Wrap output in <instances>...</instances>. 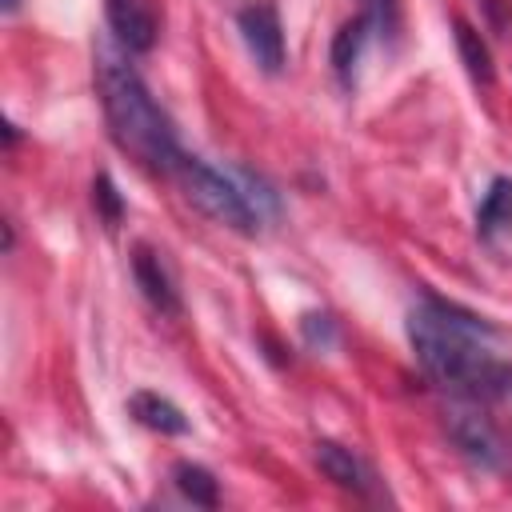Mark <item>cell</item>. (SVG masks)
<instances>
[{
	"label": "cell",
	"mask_w": 512,
	"mask_h": 512,
	"mask_svg": "<svg viewBox=\"0 0 512 512\" xmlns=\"http://www.w3.org/2000/svg\"><path fill=\"white\" fill-rule=\"evenodd\" d=\"M452 40H456V52H460V64L464 72L472 76V84H492L496 80V64H492V52L484 44V36L468 24V20H452Z\"/></svg>",
	"instance_id": "cell-12"
},
{
	"label": "cell",
	"mask_w": 512,
	"mask_h": 512,
	"mask_svg": "<svg viewBox=\"0 0 512 512\" xmlns=\"http://www.w3.org/2000/svg\"><path fill=\"white\" fill-rule=\"evenodd\" d=\"M476 236L480 240H500L512 236V176H496L488 192L480 196L476 208Z\"/></svg>",
	"instance_id": "cell-11"
},
{
	"label": "cell",
	"mask_w": 512,
	"mask_h": 512,
	"mask_svg": "<svg viewBox=\"0 0 512 512\" xmlns=\"http://www.w3.org/2000/svg\"><path fill=\"white\" fill-rule=\"evenodd\" d=\"M360 12L372 24V36H380L388 44L396 40V32H400V0H360Z\"/></svg>",
	"instance_id": "cell-15"
},
{
	"label": "cell",
	"mask_w": 512,
	"mask_h": 512,
	"mask_svg": "<svg viewBox=\"0 0 512 512\" xmlns=\"http://www.w3.org/2000/svg\"><path fill=\"white\" fill-rule=\"evenodd\" d=\"M444 432L456 444V452L480 468V472H504L508 468V440L496 428V420L488 416L484 400H468V396H448L444 404Z\"/></svg>",
	"instance_id": "cell-4"
},
{
	"label": "cell",
	"mask_w": 512,
	"mask_h": 512,
	"mask_svg": "<svg viewBox=\"0 0 512 512\" xmlns=\"http://www.w3.org/2000/svg\"><path fill=\"white\" fill-rule=\"evenodd\" d=\"M172 176L180 180L188 204H192L196 212H204L212 224L232 228V232H240V236H256V232H260V220H264V216H260L252 192H244L240 180L224 176L220 168H212L208 160H200V156H192V152H184V160L176 164Z\"/></svg>",
	"instance_id": "cell-3"
},
{
	"label": "cell",
	"mask_w": 512,
	"mask_h": 512,
	"mask_svg": "<svg viewBox=\"0 0 512 512\" xmlns=\"http://www.w3.org/2000/svg\"><path fill=\"white\" fill-rule=\"evenodd\" d=\"M236 28L244 36L248 56L256 60V68L264 76H280L288 64V48H284V24L272 0H248L236 12Z\"/></svg>",
	"instance_id": "cell-5"
},
{
	"label": "cell",
	"mask_w": 512,
	"mask_h": 512,
	"mask_svg": "<svg viewBox=\"0 0 512 512\" xmlns=\"http://www.w3.org/2000/svg\"><path fill=\"white\" fill-rule=\"evenodd\" d=\"M0 8H4V16H16L20 12V0H0Z\"/></svg>",
	"instance_id": "cell-17"
},
{
	"label": "cell",
	"mask_w": 512,
	"mask_h": 512,
	"mask_svg": "<svg viewBox=\"0 0 512 512\" xmlns=\"http://www.w3.org/2000/svg\"><path fill=\"white\" fill-rule=\"evenodd\" d=\"M368 36H372V24L364 20V12H356L352 20H344V24L336 28V36H332L328 60H332V72H336L340 88H348V92L356 88V68H360V56H364Z\"/></svg>",
	"instance_id": "cell-9"
},
{
	"label": "cell",
	"mask_w": 512,
	"mask_h": 512,
	"mask_svg": "<svg viewBox=\"0 0 512 512\" xmlns=\"http://www.w3.org/2000/svg\"><path fill=\"white\" fill-rule=\"evenodd\" d=\"M92 208L104 220V228H116L124 220V196L116 192L108 172H96V180H92Z\"/></svg>",
	"instance_id": "cell-14"
},
{
	"label": "cell",
	"mask_w": 512,
	"mask_h": 512,
	"mask_svg": "<svg viewBox=\"0 0 512 512\" xmlns=\"http://www.w3.org/2000/svg\"><path fill=\"white\" fill-rule=\"evenodd\" d=\"M300 332H304L308 348H316V352H328V348L336 344V320H332L328 312H308V316H300Z\"/></svg>",
	"instance_id": "cell-16"
},
{
	"label": "cell",
	"mask_w": 512,
	"mask_h": 512,
	"mask_svg": "<svg viewBox=\"0 0 512 512\" xmlns=\"http://www.w3.org/2000/svg\"><path fill=\"white\" fill-rule=\"evenodd\" d=\"M172 484H176V492H180L188 504H196V508H216V504H220V484H216V476H212L204 464L176 460V464H172Z\"/></svg>",
	"instance_id": "cell-13"
},
{
	"label": "cell",
	"mask_w": 512,
	"mask_h": 512,
	"mask_svg": "<svg viewBox=\"0 0 512 512\" xmlns=\"http://www.w3.org/2000/svg\"><path fill=\"white\" fill-rule=\"evenodd\" d=\"M312 460H316V468H320L336 488H344V492H352V496H372L376 476H372V468H368L352 448H344V444H336V440H316Z\"/></svg>",
	"instance_id": "cell-8"
},
{
	"label": "cell",
	"mask_w": 512,
	"mask_h": 512,
	"mask_svg": "<svg viewBox=\"0 0 512 512\" xmlns=\"http://www.w3.org/2000/svg\"><path fill=\"white\" fill-rule=\"evenodd\" d=\"M132 280L140 288V296L148 300L152 312L160 316H180L184 312V300H180V284H176V272L168 264V256L152 244H136L132 248Z\"/></svg>",
	"instance_id": "cell-6"
},
{
	"label": "cell",
	"mask_w": 512,
	"mask_h": 512,
	"mask_svg": "<svg viewBox=\"0 0 512 512\" xmlns=\"http://www.w3.org/2000/svg\"><path fill=\"white\" fill-rule=\"evenodd\" d=\"M408 344L440 392L484 404L512 396V364L496 360V328L484 316L424 292L408 312Z\"/></svg>",
	"instance_id": "cell-1"
},
{
	"label": "cell",
	"mask_w": 512,
	"mask_h": 512,
	"mask_svg": "<svg viewBox=\"0 0 512 512\" xmlns=\"http://www.w3.org/2000/svg\"><path fill=\"white\" fill-rule=\"evenodd\" d=\"M128 56L132 52H124L116 40H96L92 48V80H96L108 136L120 152H128L148 172L172 176L176 164L184 160L176 124L160 108V100L152 96V88L144 84V76Z\"/></svg>",
	"instance_id": "cell-2"
},
{
	"label": "cell",
	"mask_w": 512,
	"mask_h": 512,
	"mask_svg": "<svg viewBox=\"0 0 512 512\" xmlns=\"http://www.w3.org/2000/svg\"><path fill=\"white\" fill-rule=\"evenodd\" d=\"M104 20L112 28V40L124 52L144 56V52L156 48L160 16H156V4L152 0H104Z\"/></svg>",
	"instance_id": "cell-7"
},
{
	"label": "cell",
	"mask_w": 512,
	"mask_h": 512,
	"mask_svg": "<svg viewBox=\"0 0 512 512\" xmlns=\"http://www.w3.org/2000/svg\"><path fill=\"white\" fill-rule=\"evenodd\" d=\"M128 416L136 424H144L148 432H160V436H188V428H192L188 416L168 396L148 392V388H140V392L128 396Z\"/></svg>",
	"instance_id": "cell-10"
}]
</instances>
